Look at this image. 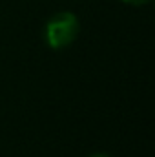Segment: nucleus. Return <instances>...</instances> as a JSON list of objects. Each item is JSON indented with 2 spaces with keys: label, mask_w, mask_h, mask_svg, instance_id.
I'll return each mask as SVG.
<instances>
[{
  "label": "nucleus",
  "mask_w": 155,
  "mask_h": 157,
  "mask_svg": "<svg viewBox=\"0 0 155 157\" xmlns=\"http://www.w3.org/2000/svg\"><path fill=\"white\" fill-rule=\"evenodd\" d=\"M80 33V22L78 17L71 11H59L55 13L47 22L44 29L46 44L51 49H64L70 44H73Z\"/></svg>",
  "instance_id": "obj_1"
},
{
  "label": "nucleus",
  "mask_w": 155,
  "mask_h": 157,
  "mask_svg": "<svg viewBox=\"0 0 155 157\" xmlns=\"http://www.w3.org/2000/svg\"><path fill=\"white\" fill-rule=\"evenodd\" d=\"M124 4H130V6H144V4H148V2H152V0H122Z\"/></svg>",
  "instance_id": "obj_2"
},
{
  "label": "nucleus",
  "mask_w": 155,
  "mask_h": 157,
  "mask_svg": "<svg viewBox=\"0 0 155 157\" xmlns=\"http://www.w3.org/2000/svg\"><path fill=\"white\" fill-rule=\"evenodd\" d=\"M88 157H110L108 154H102V152H99V154H91V155H88Z\"/></svg>",
  "instance_id": "obj_3"
}]
</instances>
